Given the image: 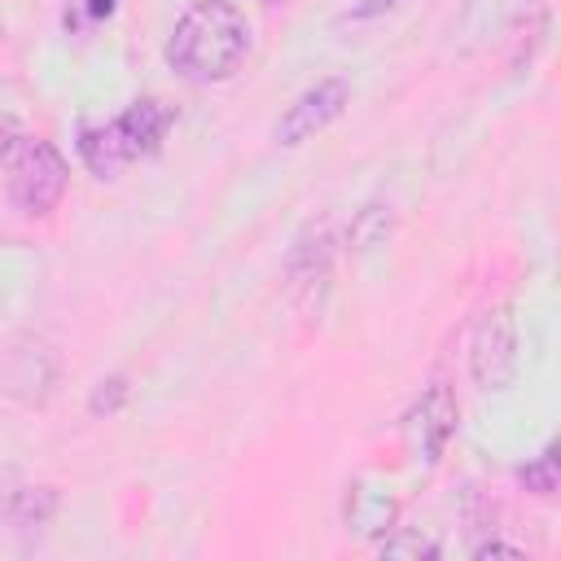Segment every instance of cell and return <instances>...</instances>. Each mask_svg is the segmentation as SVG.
I'll use <instances>...</instances> for the list:
<instances>
[{"label": "cell", "mask_w": 561, "mask_h": 561, "mask_svg": "<svg viewBox=\"0 0 561 561\" xmlns=\"http://www.w3.org/2000/svg\"><path fill=\"white\" fill-rule=\"evenodd\" d=\"M250 57V22L232 0H193L171 35H167V66L197 88L228 83Z\"/></svg>", "instance_id": "obj_1"}, {"label": "cell", "mask_w": 561, "mask_h": 561, "mask_svg": "<svg viewBox=\"0 0 561 561\" xmlns=\"http://www.w3.org/2000/svg\"><path fill=\"white\" fill-rule=\"evenodd\" d=\"M171 127H175V105H167L162 96H140L105 123H83L75 149L96 180H118L131 162L153 158Z\"/></svg>", "instance_id": "obj_2"}, {"label": "cell", "mask_w": 561, "mask_h": 561, "mask_svg": "<svg viewBox=\"0 0 561 561\" xmlns=\"http://www.w3.org/2000/svg\"><path fill=\"white\" fill-rule=\"evenodd\" d=\"M70 184L66 153L44 136H22L9 153V202L26 219H44L61 206Z\"/></svg>", "instance_id": "obj_3"}, {"label": "cell", "mask_w": 561, "mask_h": 561, "mask_svg": "<svg viewBox=\"0 0 561 561\" xmlns=\"http://www.w3.org/2000/svg\"><path fill=\"white\" fill-rule=\"evenodd\" d=\"M517 320L508 307H486L469 337V377L478 390H508L517 381Z\"/></svg>", "instance_id": "obj_4"}, {"label": "cell", "mask_w": 561, "mask_h": 561, "mask_svg": "<svg viewBox=\"0 0 561 561\" xmlns=\"http://www.w3.org/2000/svg\"><path fill=\"white\" fill-rule=\"evenodd\" d=\"M456 421H460V408H456V394L447 386L421 390V399L403 412V425H399L408 456L416 465H425V469L438 465V456L447 451V443L456 434Z\"/></svg>", "instance_id": "obj_5"}, {"label": "cell", "mask_w": 561, "mask_h": 561, "mask_svg": "<svg viewBox=\"0 0 561 561\" xmlns=\"http://www.w3.org/2000/svg\"><path fill=\"white\" fill-rule=\"evenodd\" d=\"M351 105V83L342 75H329V79H316L311 88H302L294 96V105L280 114L276 123V145L294 149V145H307L316 140L329 123L342 118V110Z\"/></svg>", "instance_id": "obj_6"}, {"label": "cell", "mask_w": 561, "mask_h": 561, "mask_svg": "<svg viewBox=\"0 0 561 561\" xmlns=\"http://www.w3.org/2000/svg\"><path fill=\"white\" fill-rule=\"evenodd\" d=\"M399 517V504L390 491L373 486V482H355L346 491V530L355 535H386Z\"/></svg>", "instance_id": "obj_7"}, {"label": "cell", "mask_w": 561, "mask_h": 561, "mask_svg": "<svg viewBox=\"0 0 561 561\" xmlns=\"http://www.w3.org/2000/svg\"><path fill=\"white\" fill-rule=\"evenodd\" d=\"M329 254H333V237H329V228L324 224H311L298 241H294V250H289V280L294 285H324V276H329Z\"/></svg>", "instance_id": "obj_8"}, {"label": "cell", "mask_w": 561, "mask_h": 561, "mask_svg": "<svg viewBox=\"0 0 561 561\" xmlns=\"http://www.w3.org/2000/svg\"><path fill=\"white\" fill-rule=\"evenodd\" d=\"M4 504H9L4 513H9L13 526H44L57 513V491L53 486H22Z\"/></svg>", "instance_id": "obj_9"}, {"label": "cell", "mask_w": 561, "mask_h": 561, "mask_svg": "<svg viewBox=\"0 0 561 561\" xmlns=\"http://www.w3.org/2000/svg\"><path fill=\"white\" fill-rule=\"evenodd\" d=\"M127 399H131V381L123 377V373H110V377H101L96 386H92V394H88V412L92 416H118L123 408H127Z\"/></svg>", "instance_id": "obj_10"}, {"label": "cell", "mask_w": 561, "mask_h": 561, "mask_svg": "<svg viewBox=\"0 0 561 561\" xmlns=\"http://www.w3.org/2000/svg\"><path fill=\"white\" fill-rule=\"evenodd\" d=\"M517 478L526 482V491H535V495H557V443H548L535 460H526L522 469H517Z\"/></svg>", "instance_id": "obj_11"}, {"label": "cell", "mask_w": 561, "mask_h": 561, "mask_svg": "<svg viewBox=\"0 0 561 561\" xmlns=\"http://www.w3.org/2000/svg\"><path fill=\"white\" fill-rule=\"evenodd\" d=\"M377 548H381V557H416V561H421V557H438V543H434L430 535H421V530H408V526L394 530V535L386 530Z\"/></svg>", "instance_id": "obj_12"}, {"label": "cell", "mask_w": 561, "mask_h": 561, "mask_svg": "<svg viewBox=\"0 0 561 561\" xmlns=\"http://www.w3.org/2000/svg\"><path fill=\"white\" fill-rule=\"evenodd\" d=\"M386 228H390V215H386L381 206H368V210L355 219V228H351V241H355L359 250H368V245H377V241L386 237Z\"/></svg>", "instance_id": "obj_13"}, {"label": "cell", "mask_w": 561, "mask_h": 561, "mask_svg": "<svg viewBox=\"0 0 561 561\" xmlns=\"http://www.w3.org/2000/svg\"><path fill=\"white\" fill-rule=\"evenodd\" d=\"M399 0H359V4H351V22H368V18H381V13H390Z\"/></svg>", "instance_id": "obj_14"}, {"label": "cell", "mask_w": 561, "mask_h": 561, "mask_svg": "<svg viewBox=\"0 0 561 561\" xmlns=\"http://www.w3.org/2000/svg\"><path fill=\"white\" fill-rule=\"evenodd\" d=\"M22 140V131H18V118H9V114H0V162H9V153H13V145Z\"/></svg>", "instance_id": "obj_15"}, {"label": "cell", "mask_w": 561, "mask_h": 561, "mask_svg": "<svg viewBox=\"0 0 561 561\" xmlns=\"http://www.w3.org/2000/svg\"><path fill=\"white\" fill-rule=\"evenodd\" d=\"M473 557L482 561V557H526L517 543H504V539H486V543H478L473 548Z\"/></svg>", "instance_id": "obj_16"}, {"label": "cell", "mask_w": 561, "mask_h": 561, "mask_svg": "<svg viewBox=\"0 0 561 561\" xmlns=\"http://www.w3.org/2000/svg\"><path fill=\"white\" fill-rule=\"evenodd\" d=\"M114 13V0H88V18H110Z\"/></svg>", "instance_id": "obj_17"}, {"label": "cell", "mask_w": 561, "mask_h": 561, "mask_svg": "<svg viewBox=\"0 0 561 561\" xmlns=\"http://www.w3.org/2000/svg\"><path fill=\"white\" fill-rule=\"evenodd\" d=\"M263 4H285V0H263Z\"/></svg>", "instance_id": "obj_18"}]
</instances>
